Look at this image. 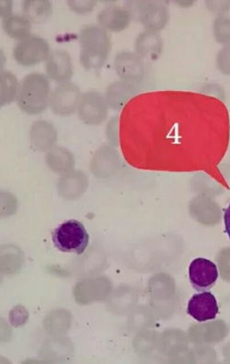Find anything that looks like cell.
<instances>
[{
	"instance_id": "cell-1",
	"label": "cell",
	"mask_w": 230,
	"mask_h": 364,
	"mask_svg": "<svg viewBox=\"0 0 230 364\" xmlns=\"http://www.w3.org/2000/svg\"><path fill=\"white\" fill-rule=\"evenodd\" d=\"M79 43L80 62L84 70H102L111 50V40L107 31L99 24L85 25L80 31Z\"/></svg>"
},
{
	"instance_id": "cell-2",
	"label": "cell",
	"mask_w": 230,
	"mask_h": 364,
	"mask_svg": "<svg viewBox=\"0 0 230 364\" xmlns=\"http://www.w3.org/2000/svg\"><path fill=\"white\" fill-rule=\"evenodd\" d=\"M51 86L48 77L42 73L26 75L18 86L16 102L18 108L29 116L43 113L49 107Z\"/></svg>"
},
{
	"instance_id": "cell-3",
	"label": "cell",
	"mask_w": 230,
	"mask_h": 364,
	"mask_svg": "<svg viewBox=\"0 0 230 364\" xmlns=\"http://www.w3.org/2000/svg\"><path fill=\"white\" fill-rule=\"evenodd\" d=\"M52 240L59 251L82 255L88 247L89 236L82 223L70 220L55 230Z\"/></svg>"
},
{
	"instance_id": "cell-4",
	"label": "cell",
	"mask_w": 230,
	"mask_h": 364,
	"mask_svg": "<svg viewBox=\"0 0 230 364\" xmlns=\"http://www.w3.org/2000/svg\"><path fill=\"white\" fill-rule=\"evenodd\" d=\"M51 48L43 37L31 36L14 46L13 58L20 66L30 68L48 60Z\"/></svg>"
},
{
	"instance_id": "cell-5",
	"label": "cell",
	"mask_w": 230,
	"mask_h": 364,
	"mask_svg": "<svg viewBox=\"0 0 230 364\" xmlns=\"http://www.w3.org/2000/svg\"><path fill=\"white\" fill-rule=\"evenodd\" d=\"M82 95L77 84L71 82L59 83L51 92L49 107L57 116H72L77 111Z\"/></svg>"
},
{
	"instance_id": "cell-6",
	"label": "cell",
	"mask_w": 230,
	"mask_h": 364,
	"mask_svg": "<svg viewBox=\"0 0 230 364\" xmlns=\"http://www.w3.org/2000/svg\"><path fill=\"white\" fill-rule=\"evenodd\" d=\"M108 111L105 96L97 91H88L82 93L77 113L82 123L99 126L106 120Z\"/></svg>"
},
{
	"instance_id": "cell-7",
	"label": "cell",
	"mask_w": 230,
	"mask_h": 364,
	"mask_svg": "<svg viewBox=\"0 0 230 364\" xmlns=\"http://www.w3.org/2000/svg\"><path fill=\"white\" fill-rule=\"evenodd\" d=\"M45 73L48 79L58 84L70 82L73 64L70 53L60 49L52 51L45 62Z\"/></svg>"
},
{
	"instance_id": "cell-8",
	"label": "cell",
	"mask_w": 230,
	"mask_h": 364,
	"mask_svg": "<svg viewBox=\"0 0 230 364\" xmlns=\"http://www.w3.org/2000/svg\"><path fill=\"white\" fill-rule=\"evenodd\" d=\"M189 278L192 287L197 291L212 288L219 278L216 264L206 258H197L189 267Z\"/></svg>"
},
{
	"instance_id": "cell-9",
	"label": "cell",
	"mask_w": 230,
	"mask_h": 364,
	"mask_svg": "<svg viewBox=\"0 0 230 364\" xmlns=\"http://www.w3.org/2000/svg\"><path fill=\"white\" fill-rule=\"evenodd\" d=\"M187 312L197 321L206 322L216 318L219 314V304L211 292L203 291L190 299Z\"/></svg>"
},
{
	"instance_id": "cell-10",
	"label": "cell",
	"mask_w": 230,
	"mask_h": 364,
	"mask_svg": "<svg viewBox=\"0 0 230 364\" xmlns=\"http://www.w3.org/2000/svg\"><path fill=\"white\" fill-rule=\"evenodd\" d=\"M29 136L33 147L38 151H46L54 147L58 134L54 124L48 120H37L31 126Z\"/></svg>"
},
{
	"instance_id": "cell-11",
	"label": "cell",
	"mask_w": 230,
	"mask_h": 364,
	"mask_svg": "<svg viewBox=\"0 0 230 364\" xmlns=\"http://www.w3.org/2000/svg\"><path fill=\"white\" fill-rule=\"evenodd\" d=\"M129 20L128 11L118 6H108L97 15L98 24L107 32H121L128 26Z\"/></svg>"
},
{
	"instance_id": "cell-12",
	"label": "cell",
	"mask_w": 230,
	"mask_h": 364,
	"mask_svg": "<svg viewBox=\"0 0 230 364\" xmlns=\"http://www.w3.org/2000/svg\"><path fill=\"white\" fill-rule=\"evenodd\" d=\"M23 15L32 23H43L52 17L53 4L49 0H25L21 3Z\"/></svg>"
},
{
	"instance_id": "cell-13",
	"label": "cell",
	"mask_w": 230,
	"mask_h": 364,
	"mask_svg": "<svg viewBox=\"0 0 230 364\" xmlns=\"http://www.w3.org/2000/svg\"><path fill=\"white\" fill-rule=\"evenodd\" d=\"M3 30L12 39L23 41L32 36V23L23 15L11 14L3 18Z\"/></svg>"
},
{
	"instance_id": "cell-14",
	"label": "cell",
	"mask_w": 230,
	"mask_h": 364,
	"mask_svg": "<svg viewBox=\"0 0 230 364\" xmlns=\"http://www.w3.org/2000/svg\"><path fill=\"white\" fill-rule=\"evenodd\" d=\"M115 73L124 80L138 79L141 73V66L135 55L122 52L114 58Z\"/></svg>"
},
{
	"instance_id": "cell-15",
	"label": "cell",
	"mask_w": 230,
	"mask_h": 364,
	"mask_svg": "<svg viewBox=\"0 0 230 364\" xmlns=\"http://www.w3.org/2000/svg\"><path fill=\"white\" fill-rule=\"evenodd\" d=\"M132 95L131 85L120 80V82L109 84L104 96L109 108L113 109V110H120L131 98Z\"/></svg>"
},
{
	"instance_id": "cell-16",
	"label": "cell",
	"mask_w": 230,
	"mask_h": 364,
	"mask_svg": "<svg viewBox=\"0 0 230 364\" xmlns=\"http://www.w3.org/2000/svg\"><path fill=\"white\" fill-rule=\"evenodd\" d=\"M20 83L17 77L11 71L3 70L0 74V107H6L16 101Z\"/></svg>"
},
{
	"instance_id": "cell-17",
	"label": "cell",
	"mask_w": 230,
	"mask_h": 364,
	"mask_svg": "<svg viewBox=\"0 0 230 364\" xmlns=\"http://www.w3.org/2000/svg\"><path fill=\"white\" fill-rule=\"evenodd\" d=\"M49 161L55 166H67L71 163V154L67 149L55 147L48 154Z\"/></svg>"
},
{
	"instance_id": "cell-18",
	"label": "cell",
	"mask_w": 230,
	"mask_h": 364,
	"mask_svg": "<svg viewBox=\"0 0 230 364\" xmlns=\"http://www.w3.org/2000/svg\"><path fill=\"white\" fill-rule=\"evenodd\" d=\"M68 8L75 14L86 15L91 14L97 5L96 0H68Z\"/></svg>"
},
{
	"instance_id": "cell-19",
	"label": "cell",
	"mask_w": 230,
	"mask_h": 364,
	"mask_svg": "<svg viewBox=\"0 0 230 364\" xmlns=\"http://www.w3.org/2000/svg\"><path fill=\"white\" fill-rule=\"evenodd\" d=\"M158 46V40L153 34H144L138 39L136 43V48L142 54H148L150 50L157 49Z\"/></svg>"
},
{
	"instance_id": "cell-20",
	"label": "cell",
	"mask_w": 230,
	"mask_h": 364,
	"mask_svg": "<svg viewBox=\"0 0 230 364\" xmlns=\"http://www.w3.org/2000/svg\"><path fill=\"white\" fill-rule=\"evenodd\" d=\"M164 18L163 9L152 8L149 9L148 14H145L144 21L149 27H160V25H163Z\"/></svg>"
},
{
	"instance_id": "cell-21",
	"label": "cell",
	"mask_w": 230,
	"mask_h": 364,
	"mask_svg": "<svg viewBox=\"0 0 230 364\" xmlns=\"http://www.w3.org/2000/svg\"><path fill=\"white\" fill-rule=\"evenodd\" d=\"M118 117L111 118L109 121L108 126L106 127V136L109 141L113 142L114 139H118V132H115L117 130Z\"/></svg>"
},
{
	"instance_id": "cell-22",
	"label": "cell",
	"mask_w": 230,
	"mask_h": 364,
	"mask_svg": "<svg viewBox=\"0 0 230 364\" xmlns=\"http://www.w3.org/2000/svg\"><path fill=\"white\" fill-rule=\"evenodd\" d=\"M1 17L5 18L12 14V1H1Z\"/></svg>"
},
{
	"instance_id": "cell-23",
	"label": "cell",
	"mask_w": 230,
	"mask_h": 364,
	"mask_svg": "<svg viewBox=\"0 0 230 364\" xmlns=\"http://www.w3.org/2000/svg\"><path fill=\"white\" fill-rule=\"evenodd\" d=\"M224 223H225L226 232L230 239V203L229 207L226 208L225 213H224Z\"/></svg>"
}]
</instances>
